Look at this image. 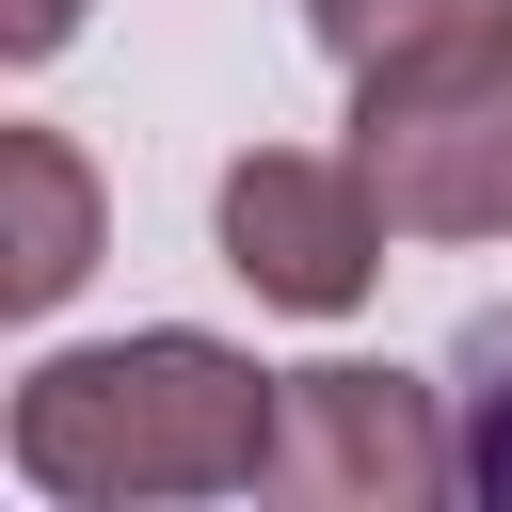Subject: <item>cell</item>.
Here are the masks:
<instances>
[{"instance_id": "cell-3", "label": "cell", "mask_w": 512, "mask_h": 512, "mask_svg": "<svg viewBox=\"0 0 512 512\" xmlns=\"http://www.w3.org/2000/svg\"><path fill=\"white\" fill-rule=\"evenodd\" d=\"M448 480H464V432L432 416L416 368H288V400H272V480H256V496L400 512V496H448Z\"/></svg>"}, {"instance_id": "cell-7", "label": "cell", "mask_w": 512, "mask_h": 512, "mask_svg": "<svg viewBox=\"0 0 512 512\" xmlns=\"http://www.w3.org/2000/svg\"><path fill=\"white\" fill-rule=\"evenodd\" d=\"M448 432H464V496L512 512V304L464 320V352H448Z\"/></svg>"}, {"instance_id": "cell-5", "label": "cell", "mask_w": 512, "mask_h": 512, "mask_svg": "<svg viewBox=\"0 0 512 512\" xmlns=\"http://www.w3.org/2000/svg\"><path fill=\"white\" fill-rule=\"evenodd\" d=\"M0 304L16 320H48L80 272H96V176H80V144L64 128H0Z\"/></svg>"}, {"instance_id": "cell-8", "label": "cell", "mask_w": 512, "mask_h": 512, "mask_svg": "<svg viewBox=\"0 0 512 512\" xmlns=\"http://www.w3.org/2000/svg\"><path fill=\"white\" fill-rule=\"evenodd\" d=\"M64 32H80V0H16V16H0V48H16V64H48Z\"/></svg>"}, {"instance_id": "cell-2", "label": "cell", "mask_w": 512, "mask_h": 512, "mask_svg": "<svg viewBox=\"0 0 512 512\" xmlns=\"http://www.w3.org/2000/svg\"><path fill=\"white\" fill-rule=\"evenodd\" d=\"M352 176L384 192L400 240H512V32L368 64L352 80Z\"/></svg>"}, {"instance_id": "cell-6", "label": "cell", "mask_w": 512, "mask_h": 512, "mask_svg": "<svg viewBox=\"0 0 512 512\" xmlns=\"http://www.w3.org/2000/svg\"><path fill=\"white\" fill-rule=\"evenodd\" d=\"M304 32L368 80V64H432V48H496L512 0H304Z\"/></svg>"}, {"instance_id": "cell-4", "label": "cell", "mask_w": 512, "mask_h": 512, "mask_svg": "<svg viewBox=\"0 0 512 512\" xmlns=\"http://www.w3.org/2000/svg\"><path fill=\"white\" fill-rule=\"evenodd\" d=\"M384 192L352 176V160H304V144H256V160H224V272L256 288V304H288V320H352L368 304V272H384Z\"/></svg>"}, {"instance_id": "cell-1", "label": "cell", "mask_w": 512, "mask_h": 512, "mask_svg": "<svg viewBox=\"0 0 512 512\" xmlns=\"http://www.w3.org/2000/svg\"><path fill=\"white\" fill-rule=\"evenodd\" d=\"M272 400L288 368L192 336V320H144V336H96V352H48L16 384V480L64 496V512H128V496H256L272 480Z\"/></svg>"}]
</instances>
